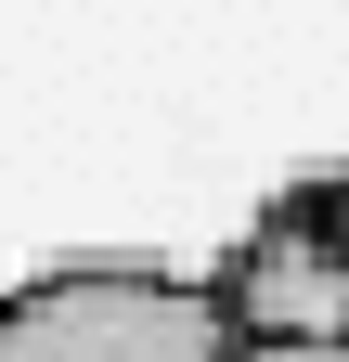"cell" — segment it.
<instances>
[{
	"mask_svg": "<svg viewBox=\"0 0 349 362\" xmlns=\"http://www.w3.org/2000/svg\"><path fill=\"white\" fill-rule=\"evenodd\" d=\"M0 362H233L207 272L168 259H52L0 285Z\"/></svg>",
	"mask_w": 349,
	"mask_h": 362,
	"instance_id": "obj_1",
	"label": "cell"
},
{
	"mask_svg": "<svg viewBox=\"0 0 349 362\" xmlns=\"http://www.w3.org/2000/svg\"><path fill=\"white\" fill-rule=\"evenodd\" d=\"M233 337H349V246L311 220V194H272L207 272Z\"/></svg>",
	"mask_w": 349,
	"mask_h": 362,
	"instance_id": "obj_2",
	"label": "cell"
},
{
	"mask_svg": "<svg viewBox=\"0 0 349 362\" xmlns=\"http://www.w3.org/2000/svg\"><path fill=\"white\" fill-rule=\"evenodd\" d=\"M233 362H349V337H233Z\"/></svg>",
	"mask_w": 349,
	"mask_h": 362,
	"instance_id": "obj_3",
	"label": "cell"
},
{
	"mask_svg": "<svg viewBox=\"0 0 349 362\" xmlns=\"http://www.w3.org/2000/svg\"><path fill=\"white\" fill-rule=\"evenodd\" d=\"M297 194H311V220H324V233L349 246V168H324V181H297Z\"/></svg>",
	"mask_w": 349,
	"mask_h": 362,
	"instance_id": "obj_4",
	"label": "cell"
}]
</instances>
